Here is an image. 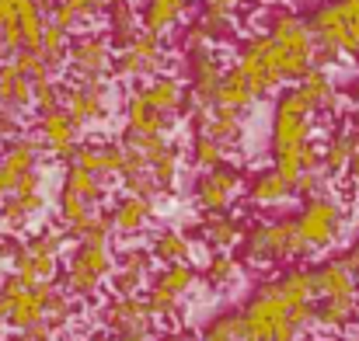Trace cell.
Returning a JSON list of instances; mask_svg holds the SVG:
<instances>
[{
	"label": "cell",
	"mask_w": 359,
	"mask_h": 341,
	"mask_svg": "<svg viewBox=\"0 0 359 341\" xmlns=\"http://www.w3.org/2000/svg\"><path fill=\"white\" fill-rule=\"evenodd\" d=\"M318 67V42L307 25V14L293 7H272L265 28L248 35L238 46L234 70L248 81V88L262 98L279 95L283 84L304 81Z\"/></svg>",
	"instance_id": "obj_1"
},
{
	"label": "cell",
	"mask_w": 359,
	"mask_h": 341,
	"mask_svg": "<svg viewBox=\"0 0 359 341\" xmlns=\"http://www.w3.org/2000/svg\"><path fill=\"white\" fill-rule=\"evenodd\" d=\"M248 341H304L314 328V272L307 265H290L262 279L244 307Z\"/></svg>",
	"instance_id": "obj_2"
},
{
	"label": "cell",
	"mask_w": 359,
	"mask_h": 341,
	"mask_svg": "<svg viewBox=\"0 0 359 341\" xmlns=\"http://www.w3.org/2000/svg\"><path fill=\"white\" fill-rule=\"evenodd\" d=\"M126 146L122 143H84L74 160L63 167L56 192V227L67 237H81L102 220L98 206L109 195V185L119 178Z\"/></svg>",
	"instance_id": "obj_3"
},
{
	"label": "cell",
	"mask_w": 359,
	"mask_h": 341,
	"mask_svg": "<svg viewBox=\"0 0 359 341\" xmlns=\"http://www.w3.org/2000/svg\"><path fill=\"white\" fill-rule=\"evenodd\" d=\"M269 160L286 178H304L321 167V139H318V112L304 102L297 88L276 95L269 115Z\"/></svg>",
	"instance_id": "obj_4"
},
{
	"label": "cell",
	"mask_w": 359,
	"mask_h": 341,
	"mask_svg": "<svg viewBox=\"0 0 359 341\" xmlns=\"http://www.w3.org/2000/svg\"><path fill=\"white\" fill-rule=\"evenodd\" d=\"M314 272V328L332 338L353 331L359 324V275L349 268L342 254H328Z\"/></svg>",
	"instance_id": "obj_5"
},
{
	"label": "cell",
	"mask_w": 359,
	"mask_h": 341,
	"mask_svg": "<svg viewBox=\"0 0 359 341\" xmlns=\"http://www.w3.org/2000/svg\"><path fill=\"white\" fill-rule=\"evenodd\" d=\"M74 303L56 286H25L18 275L0 279V328L25 335L39 324H53L56 331L70 321Z\"/></svg>",
	"instance_id": "obj_6"
},
{
	"label": "cell",
	"mask_w": 359,
	"mask_h": 341,
	"mask_svg": "<svg viewBox=\"0 0 359 341\" xmlns=\"http://www.w3.org/2000/svg\"><path fill=\"white\" fill-rule=\"evenodd\" d=\"M116 272V251H112V227L109 216H102L88 233L74 240V247L63 258V293L70 300H95Z\"/></svg>",
	"instance_id": "obj_7"
},
{
	"label": "cell",
	"mask_w": 359,
	"mask_h": 341,
	"mask_svg": "<svg viewBox=\"0 0 359 341\" xmlns=\"http://www.w3.org/2000/svg\"><path fill=\"white\" fill-rule=\"evenodd\" d=\"M307 25L318 42V67L359 60V0H318Z\"/></svg>",
	"instance_id": "obj_8"
},
{
	"label": "cell",
	"mask_w": 359,
	"mask_h": 341,
	"mask_svg": "<svg viewBox=\"0 0 359 341\" xmlns=\"http://www.w3.org/2000/svg\"><path fill=\"white\" fill-rule=\"evenodd\" d=\"M297 220V233L307 254H321L328 258L349 233V206L346 199H339V192H325L314 199H300V209L293 213Z\"/></svg>",
	"instance_id": "obj_9"
},
{
	"label": "cell",
	"mask_w": 359,
	"mask_h": 341,
	"mask_svg": "<svg viewBox=\"0 0 359 341\" xmlns=\"http://www.w3.org/2000/svg\"><path fill=\"white\" fill-rule=\"evenodd\" d=\"M241 247H244V258L251 265H262V268H290L300 258H307L293 216L255 220L248 227V233H244V244Z\"/></svg>",
	"instance_id": "obj_10"
},
{
	"label": "cell",
	"mask_w": 359,
	"mask_h": 341,
	"mask_svg": "<svg viewBox=\"0 0 359 341\" xmlns=\"http://www.w3.org/2000/svg\"><path fill=\"white\" fill-rule=\"evenodd\" d=\"M63 244L67 233L60 227H42L32 237L18 240V251L11 258V275H18L25 286H56Z\"/></svg>",
	"instance_id": "obj_11"
},
{
	"label": "cell",
	"mask_w": 359,
	"mask_h": 341,
	"mask_svg": "<svg viewBox=\"0 0 359 341\" xmlns=\"http://www.w3.org/2000/svg\"><path fill=\"white\" fill-rule=\"evenodd\" d=\"M182 56H185V88H189V105L192 109H213L220 84L227 77L224 56L210 42L182 39Z\"/></svg>",
	"instance_id": "obj_12"
},
{
	"label": "cell",
	"mask_w": 359,
	"mask_h": 341,
	"mask_svg": "<svg viewBox=\"0 0 359 341\" xmlns=\"http://www.w3.org/2000/svg\"><path fill=\"white\" fill-rule=\"evenodd\" d=\"M203 282V272L196 265H161L154 272L150 286L143 289V303L154 321H175L182 314V303L192 296V289Z\"/></svg>",
	"instance_id": "obj_13"
},
{
	"label": "cell",
	"mask_w": 359,
	"mask_h": 341,
	"mask_svg": "<svg viewBox=\"0 0 359 341\" xmlns=\"http://www.w3.org/2000/svg\"><path fill=\"white\" fill-rule=\"evenodd\" d=\"M98 324L112 341H150L154 328H157L143 296H116V293L102 303Z\"/></svg>",
	"instance_id": "obj_14"
},
{
	"label": "cell",
	"mask_w": 359,
	"mask_h": 341,
	"mask_svg": "<svg viewBox=\"0 0 359 341\" xmlns=\"http://www.w3.org/2000/svg\"><path fill=\"white\" fill-rule=\"evenodd\" d=\"M168 67V46L164 39L140 32L126 49H116V63H112V77L122 84H136V81H154L161 77Z\"/></svg>",
	"instance_id": "obj_15"
},
{
	"label": "cell",
	"mask_w": 359,
	"mask_h": 341,
	"mask_svg": "<svg viewBox=\"0 0 359 341\" xmlns=\"http://www.w3.org/2000/svg\"><path fill=\"white\" fill-rule=\"evenodd\" d=\"M116 63V46L105 32H81L70 39L67 49V70L70 81H109Z\"/></svg>",
	"instance_id": "obj_16"
},
{
	"label": "cell",
	"mask_w": 359,
	"mask_h": 341,
	"mask_svg": "<svg viewBox=\"0 0 359 341\" xmlns=\"http://www.w3.org/2000/svg\"><path fill=\"white\" fill-rule=\"evenodd\" d=\"M63 109L81 129H95L112 115V84L109 81H70L63 88Z\"/></svg>",
	"instance_id": "obj_17"
},
{
	"label": "cell",
	"mask_w": 359,
	"mask_h": 341,
	"mask_svg": "<svg viewBox=\"0 0 359 341\" xmlns=\"http://www.w3.org/2000/svg\"><path fill=\"white\" fill-rule=\"evenodd\" d=\"M241 192H244V174L234 164L199 171L196 181H192V202L203 213H231V206L238 202Z\"/></svg>",
	"instance_id": "obj_18"
},
{
	"label": "cell",
	"mask_w": 359,
	"mask_h": 341,
	"mask_svg": "<svg viewBox=\"0 0 359 341\" xmlns=\"http://www.w3.org/2000/svg\"><path fill=\"white\" fill-rule=\"evenodd\" d=\"M81 125L70 118V112L60 105V109H49V112H39L35 118V139H39V146H42V153L46 157H53V160H74L77 157V150L84 146L81 143Z\"/></svg>",
	"instance_id": "obj_19"
},
{
	"label": "cell",
	"mask_w": 359,
	"mask_h": 341,
	"mask_svg": "<svg viewBox=\"0 0 359 341\" xmlns=\"http://www.w3.org/2000/svg\"><path fill=\"white\" fill-rule=\"evenodd\" d=\"M46 185H42V171L28 174L21 185H14L4 195V209H0V223L7 233H21L32 227V220H39L46 213Z\"/></svg>",
	"instance_id": "obj_20"
},
{
	"label": "cell",
	"mask_w": 359,
	"mask_h": 341,
	"mask_svg": "<svg viewBox=\"0 0 359 341\" xmlns=\"http://www.w3.org/2000/svg\"><path fill=\"white\" fill-rule=\"evenodd\" d=\"M154 216H157V199L122 192L119 199L112 202V209H109V227H112V237L136 240V237H143V233L150 230Z\"/></svg>",
	"instance_id": "obj_21"
},
{
	"label": "cell",
	"mask_w": 359,
	"mask_h": 341,
	"mask_svg": "<svg viewBox=\"0 0 359 341\" xmlns=\"http://www.w3.org/2000/svg\"><path fill=\"white\" fill-rule=\"evenodd\" d=\"M150 279H154V254L147 247H126L116 258L112 293L116 296H143Z\"/></svg>",
	"instance_id": "obj_22"
},
{
	"label": "cell",
	"mask_w": 359,
	"mask_h": 341,
	"mask_svg": "<svg viewBox=\"0 0 359 341\" xmlns=\"http://www.w3.org/2000/svg\"><path fill=\"white\" fill-rule=\"evenodd\" d=\"M244 199L255 209H283L297 199V181L276 167H265V171L251 174V181L244 185Z\"/></svg>",
	"instance_id": "obj_23"
},
{
	"label": "cell",
	"mask_w": 359,
	"mask_h": 341,
	"mask_svg": "<svg viewBox=\"0 0 359 341\" xmlns=\"http://www.w3.org/2000/svg\"><path fill=\"white\" fill-rule=\"evenodd\" d=\"M35 171H42V146L35 136H18L0 146V178L7 181V192Z\"/></svg>",
	"instance_id": "obj_24"
},
{
	"label": "cell",
	"mask_w": 359,
	"mask_h": 341,
	"mask_svg": "<svg viewBox=\"0 0 359 341\" xmlns=\"http://www.w3.org/2000/svg\"><path fill=\"white\" fill-rule=\"evenodd\" d=\"M189 122H192V132H206L227 153L244 143V115L238 112H227V109H192Z\"/></svg>",
	"instance_id": "obj_25"
},
{
	"label": "cell",
	"mask_w": 359,
	"mask_h": 341,
	"mask_svg": "<svg viewBox=\"0 0 359 341\" xmlns=\"http://www.w3.org/2000/svg\"><path fill=\"white\" fill-rule=\"evenodd\" d=\"M136 95H140L150 109H157L161 115H168V118H178V115L189 109V88H185L178 77H171V74H161V77L140 84Z\"/></svg>",
	"instance_id": "obj_26"
},
{
	"label": "cell",
	"mask_w": 359,
	"mask_h": 341,
	"mask_svg": "<svg viewBox=\"0 0 359 341\" xmlns=\"http://www.w3.org/2000/svg\"><path fill=\"white\" fill-rule=\"evenodd\" d=\"M244 233H248V227L234 213H206L199 220V240L213 254H231L238 244H244Z\"/></svg>",
	"instance_id": "obj_27"
},
{
	"label": "cell",
	"mask_w": 359,
	"mask_h": 341,
	"mask_svg": "<svg viewBox=\"0 0 359 341\" xmlns=\"http://www.w3.org/2000/svg\"><path fill=\"white\" fill-rule=\"evenodd\" d=\"M122 118H126L122 136H136V139H143V136H168L171 125H175V118H168V115H161L157 109H150L136 91H129V98L122 105Z\"/></svg>",
	"instance_id": "obj_28"
},
{
	"label": "cell",
	"mask_w": 359,
	"mask_h": 341,
	"mask_svg": "<svg viewBox=\"0 0 359 341\" xmlns=\"http://www.w3.org/2000/svg\"><path fill=\"white\" fill-rule=\"evenodd\" d=\"M192 0H140V25L143 32L164 39L171 32H178V25L189 18Z\"/></svg>",
	"instance_id": "obj_29"
},
{
	"label": "cell",
	"mask_w": 359,
	"mask_h": 341,
	"mask_svg": "<svg viewBox=\"0 0 359 341\" xmlns=\"http://www.w3.org/2000/svg\"><path fill=\"white\" fill-rule=\"evenodd\" d=\"M0 109H11V112L21 115L35 109V84L14 60L0 63Z\"/></svg>",
	"instance_id": "obj_30"
},
{
	"label": "cell",
	"mask_w": 359,
	"mask_h": 341,
	"mask_svg": "<svg viewBox=\"0 0 359 341\" xmlns=\"http://www.w3.org/2000/svg\"><path fill=\"white\" fill-rule=\"evenodd\" d=\"M293 88L304 95V102L318 115H332L339 109V102H342V91H339V84H335V77H332L328 67H314V70H311L304 81H297Z\"/></svg>",
	"instance_id": "obj_31"
},
{
	"label": "cell",
	"mask_w": 359,
	"mask_h": 341,
	"mask_svg": "<svg viewBox=\"0 0 359 341\" xmlns=\"http://www.w3.org/2000/svg\"><path fill=\"white\" fill-rule=\"evenodd\" d=\"M147 251L154 254L157 265H192L196 258V244L182 227H161L150 237Z\"/></svg>",
	"instance_id": "obj_32"
},
{
	"label": "cell",
	"mask_w": 359,
	"mask_h": 341,
	"mask_svg": "<svg viewBox=\"0 0 359 341\" xmlns=\"http://www.w3.org/2000/svg\"><path fill=\"white\" fill-rule=\"evenodd\" d=\"M140 32H143V25H140V4L136 0H116L105 11V35L116 49H126Z\"/></svg>",
	"instance_id": "obj_33"
},
{
	"label": "cell",
	"mask_w": 359,
	"mask_h": 341,
	"mask_svg": "<svg viewBox=\"0 0 359 341\" xmlns=\"http://www.w3.org/2000/svg\"><path fill=\"white\" fill-rule=\"evenodd\" d=\"M349 157H353V125H335V129L321 139V171H325L332 181H335V178H346Z\"/></svg>",
	"instance_id": "obj_34"
},
{
	"label": "cell",
	"mask_w": 359,
	"mask_h": 341,
	"mask_svg": "<svg viewBox=\"0 0 359 341\" xmlns=\"http://www.w3.org/2000/svg\"><path fill=\"white\" fill-rule=\"evenodd\" d=\"M147 171H150V178H154V185H157L161 195H164V192H175L178 181H182V150H178L175 143L161 146V150L147 160Z\"/></svg>",
	"instance_id": "obj_35"
},
{
	"label": "cell",
	"mask_w": 359,
	"mask_h": 341,
	"mask_svg": "<svg viewBox=\"0 0 359 341\" xmlns=\"http://www.w3.org/2000/svg\"><path fill=\"white\" fill-rule=\"evenodd\" d=\"M199 338L203 341H248V324H244L241 307L217 310V314L199 328Z\"/></svg>",
	"instance_id": "obj_36"
},
{
	"label": "cell",
	"mask_w": 359,
	"mask_h": 341,
	"mask_svg": "<svg viewBox=\"0 0 359 341\" xmlns=\"http://www.w3.org/2000/svg\"><path fill=\"white\" fill-rule=\"evenodd\" d=\"M116 0H56L53 7V25L74 32L81 25H88L91 18H98L102 11H109Z\"/></svg>",
	"instance_id": "obj_37"
},
{
	"label": "cell",
	"mask_w": 359,
	"mask_h": 341,
	"mask_svg": "<svg viewBox=\"0 0 359 341\" xmlns=\"http://www.w3.org/2000/svg\"><path fill=\"white\" fill-rule=\"evenodd\" d=\"M255 105H258V95L248 88V81L231 67L227 77H224V84H220V95H217V105H213V109H227V112L248 115Z\"/></svg>",
	"instance_id": "obj_38"
},
{
	"label": "cell",
	"mask_w": 359,
	"mask_h": 341,
	"mask_svg": "<svg viewBox=\"0 0 359 341\" xmlns=\"http://www.w3.org/2000/svg\"><path fill=\"white\" fill-rule=\"evenodd\" d=\"M241 279H244V268H241V261L234 254H213L210 265L203 268V282H206L210 289H217V293L238 289Z\"/></svg>",
	"instance_id": "obj_39"
},
{
	"label": "cell",
	"mask_w": 359,
	"mask_h": 341,
	"mask_svg": "<svg viewBox=\"0 0 359 341\" xmlns=\"http://www.w3.org/2000/svg\"><path fill=\"white\" fill-rule=\"evenodd\" d=\"M189 164H192L196 171L224 167V164H227V150H224L217 139H210L206 132H192V139H189Z\"/></svg>",
	"instance_id": "obj_40"
},
{
	"label": "cell",
	"mask_w": 359,
	"mask_h": 341,
	"mask_svg": "<svg viewBox=\"0 0 359 341\" xmlns=\"http://www.w3.org/2000/svg\"><path fill=\"white\" fill-rule=\"evenodd\" d=\"M67 49H70V32L49 21V28H46V35H42V42H39L42 60H46L53 70H60V67L67 63Z\"/></svg>",
	"instance_id": "obj_41"
},
{
	"label": "cell",
	"mask_w": 359,
	"mask_h": 341,
	"mask_svg": "<svg viewBox=\"0 0 359 341\" xmlns=\"http://www.w3.org/2000/svg\"><path fill=\"white\" fill-rule=\"evenodd\" d=\"M25 136V115L21 112H11V109H0V146Z\"/></svg>",
	"instance_id": "obj_42"
},
{
	"label": "cell",
	"mask_w": 359,
	"mask_h": 341,
	"mask_svg": "<svg viewBox=\"0 0 359 341\" xmlns=\"http://www.w3.org/2000/svg\"><path fill=\"white\" fill-rule=\"evenodd\" d=\"M349 192L359 199V122L353 125V157H349V171H346Z\"/></svg>",
	"instance_id": "obj_43"
},
{
	"label": "cell",
	"mask_w": 359,
	"mask_h": 341,
	"mask_svg": "<svg viewBox=\"0 0 359 341\" xmlns=\"http://www.w3.org/2000/svg\"><path fill=\"white\" fill-rule=\"evenodd\" d=\"M244 4H251V0H199V11H217V14H234L238 18V11Z\"/></svg>",
	"instance_id": "obj_44"
},
{
	"label": "cell",
	"mask_w": 359,
	"mask_h": 341,
	"mask_svg": "<svg viewBox=\"0 0 359 341\" xmlns=\"http://www.w3.org/2000/svg\"><path fill=\"white\" fill-rule=\"evenodd\" d=\"M53 335H56L53 324H39V328H32V331H25V335H18L11 341H53Z\"/></svg>",
	"instance_id": "obj_45"
},
{
	"label": "cell",
	"mask_w": 359,
	"mask_h": 341,
	"mask_svg": "<svg viewBox=\"0 0 359 341\" xmlns=\"http://www.w3.org/2000/svg\"><path fill=\"white\" fill-rule=\"evenodd\" d=\"M342 258L349 261V268L359 275V227H356V233L349 237V244H346V251H342Z\"/></svg>",
	"instance_id": "obj_46"
},
{
	"label": "cell",
	"mask_w": 359,
	"mask_h": 341,
	"mask_svg": "<svg viewBox=\"0 0 359 341\" xmlns=\"http://www.w3.org/2000/svg\"><path fill=\"white\" fill-rule=\"evenodd\" d=\"M14 251H18V237L4 230V233H0V265H4V261L11 265V258H14Z\"/></svg>",
	"instance_id": "obj_47"
},
{
	"label": "cell",
	"mask_w": 359,
	"mask_h": 341,
	"mask_svg": "<svg viewBox=\"0 0 359 341\" xmlns=\"http://www.w3.org/2000/svg\"><path fill=\"white\" fill-rule=\"evenodd\" d=\"M346 102H349V109L359 115V77H353V84L346 88Z\"/></svg>",
	"instance_id": "obj_48"
},
{
	"label": "cell",
	"mask_w": 359,
	"mask_h": 341,
	"mask_svg": "<svg viewBox=\"0 0 359 341\" xmlns=\"http://www.w3.org/2000/svg\"><path fill=\"white\" fill-rule=\"evenodd\" d=\"M161 341H203L199 335H189V331H171V335H164Z\"/></svg>",
	"instance_id": "obj_49"
},
{
	"label": "cell",
	"mask_w": 359,
	"mask_h": 341,
	"mask_svg": "<svg viewBox=\"0 0 359 341\" xmlns=\"http://www.w3.org/2000/svg\"><path fill=\"white\" fill-rule=\"evenodd\" d=\"M4 195H7V181L0 178V199H4Z\"/></svg>",
	"instance_id": "obj_50"
},
{
	"label": "cell",
	"mask_w": 359,
	"mask_h": 341,
	"mask_svg": "<svg viewBox=\"0 0 359 341\" xmlns=\"http://www.w3.org/2000/svg\"><path fill=\"white\" fill-rule=\"evenodd\" d=\"M325 341H346V338H325Z\"/></svg>",
	"instance_id": "obj_51"
},
{
	"label": "cell",
	"mask_w": 359,
	"mask_h": 341,
	"mask_svg": "<svg viewBox=\"0 0 359 341\" xmlns=\"http://www.w3.org/2000/svg\"><path fill=\"white\" fill-rule=\"evenodd\" d=\"M0 53H4V39H0Z\"/></svg>",
	"instance_id": "obj_52"
},
{
	"label": "cell",
	"mask_w": 359,
	"mask_h": 341,
	"mask_svg": "<svg viewBox=\"0 0 359 341\" xmlns=\"http://www.w3.org/2000/svg\"><path fill=\"white\" fill-rule=\"evenodd\" d=\"M0 209H4V199H0Z\"/></svg>",
	"instance_id": "obj_53"
}]
</instances>
